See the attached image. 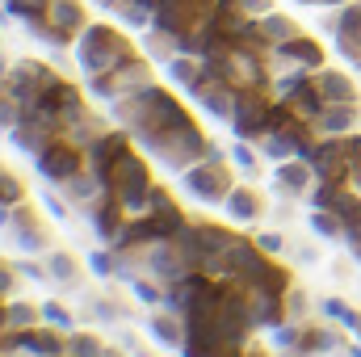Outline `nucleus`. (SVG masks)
Masks as SVG:
<instances>
[{
    "label": "nucleus",
    "instance_id": "7",
    "mask_svg": "<svg viewBox=\"0 0 361 357\" xmlns=\"http://www.w3.org/2000/svg\"><path fill=\"white\" fill-rule=\"evenodd\" d=\"M315 311L319 315H328V320H336L341 328H349V332H357V324H361V311L357 307H349V298L345 294H324L319 303H315Z\"/></svg>",
    "mask_w": 361,
    "mask_h": 357
},
{
    "label": "nucleus",
    "instance_id": "8",
    "mask_svg": "<svg viewBox=\"0 0 361 357\" xmlns=\"http://www.w3.org/2000/svg\"><path fill=\"white\" fill-rule=\"evenodd\" d=\"M42 261H47V273H51V282H55V286H80V265H76V257H72V253L55 248V253H47Z\"/></svg>",
    "mask_w": 361,
    "mask_h": 357
},
{
    "label": "nucleus",
    "instance_id": "13",
    "mask_svg": "<svg viewBox=\"0 0 361 357\" xmlns=\"http://www.w3.org/2000/svg\"><path fill=\"white\" fill-rule=\"evenodd\" d=\"M286 257H290V265H298V269H319L324 265V253H319V244H311V240H290Z\"/></svg>",
    "mask_w": 361,
    "mask_h": 357
},
{
    "label": "nucleus",
    "instance_id": "3",
    "mask_svg": "<svg viewBox=\"0 0 361 357\" xmlns=\"http://www.w3.org/2000/svg\"><path fill=\"white\" fill-rule=\"evenodd\" d=\"M143 332H147L152 341H160L164 349H173V353L185 349V328H180L177 311H152V315L143 320Z\"/></svg>",
    "mask_w": 361,
    "mask_h": 357
},
{
    "label": "nucleus",
    "instance_id": "6",
    "mask_svg": "<svg viewBox=\"0 0 361 357\" xmlns=\"http://www.w3.org/2000/svg\"><path fill=\"white\" fill-rule=\"evenodd\" d=\"M185 261H189V257H180L173 244H160V240H156V244L147 248V265H152L147 273H156V277H185Z\"/></svg>",
    "mask_w": 361,
    "mask_h": 357
},
{
    "label": "nucleus",
    "instance_id": "12",
    "mask_svg": "<svg viewBox=\"0 0 361 357\" xmlns=\"http://www.w3.org/2000/svg\"><path fill=\"white\" fill-rule=\"evenodd\" d=\"M34 164H38V173H42V177H51V181H68L72 173H76V156H68V152H55L51 160H47V156H38Z\"/></svg>",
    "mask_w": 361,
    "mask_h": 357
},
{
    "label": "nucleus",
    "instance_id": "18",
    "mask_svg": "<svg viewBox=\"0 0 361 357\" xmlns=\"http://www.w3.org/2000/svg\"><path fill=\"white\" fill-rule=\"evenodd\" d=\"M89 269L101 277V282H114V277H118V257L105 253V248H92L89 253Z\"/></svg>",
    "mask_w": 361,
    "mask_h": 357
},
{
    "label": "nucleus",
    "instance_id": "26",
    "mask_svg": "<svg viewBox=\"0 0 361 357\" xmlns=\"http://www.w3.org/2000/svg\"><path fill=\"white\" fill-rule=\"evenodd\" d=\"M51 8H55V17H59V25H72V21H76V8H72V0H55Z\"/></svg>",
    "mask_w": 361,
    "mask_h": 357
},
{
    "label": "nucleus",
    "instance_id": "14",
    "mask_svg": "<svg viewBox=\"0 0 361 357\" xmlns=\"http://www.w3.org/2000/svg\"><path fill=\"white\" fill-rule=\"evenodd\" d=\"M42 320H47L55 332H72V328H76V315H72V307H63L59 298H47V303H42Z\"/></svg>",
    "mask_w": 361,
    "mask_h": 357
},
{
    "label": "nucleus",
    "instance_id": "27",
    "mask_svg": "<svg viewBox=\"0 0 361 357\" xmlns=\"http://www.w3.org/2000/svg\"><path fill=\"white\" fill-rule=\"evenodd\" d=\"M0 294H17V265L13 269L0 265Z\"/></svg>",
    "mask_w": 361,
    "mask_h": 357
},
{
    "label": "nucleus",
    "instance_id": "10",
    "mask_svg": "<svg viewBox=\"0 0 361 357\" xmlns=\"http://www.w3.org/2000/svg\"><path fill=\"white\" fill-rule=\"evenodd\" d=\"M307 236H319V240H345L341 214H332V210H315V214H307Z\"/></svg>",
    "mask_w": 361,
    "mask_h": 357
},
{
    "label": "nucleus",
    "instance_id": "31",
    "mask_svg": "<svg viewBox=\"0 0 361 357\" xmlns=\"http://www.w3.org/2000/svg\"><path fill=\"white\" fill-rule=\"evenodd\" d=\"M130 357H156V353H147V349H143V345H139V349H135V353Z\"/></svg>",
    "mask_w": 361,
    "mask_h": 357
},
{
    "label": "nucleus",
    "instance_id": "24",
    "mask_svg": "<svg viewBox=\"0 0 361 357\" xmlns=\"http://www.w3.org/2000/svg\"><path fill=\"white\" fill-rule=\"evenodd\" d=\"M324 92H328V101H353V85L345 80V76H324Z\"/></svg>",
    "mask_w": 361,
    "mask_h": 357
},
{
    "label": "nucleus",
    "instance_id": "30",
    "mask_svg": "<svg viewBox=\"0 0 361 357\" xmlns=\"http://www.w3.org/2000/svg\"><path fill=\"white\" fill-rule=\"evenodd\" d=\"M349 357H361V341H353V345H349Z\"/></svg>",
    "mask_w": 361,
    "mask_h": 357
},
{
    "label": "nucleus",
    "instance_id": "11",
    "mask_svg": "<svg viewBox=\"0 0 361 357\" xmlns=\"http://www.w3.org/2000/svg\"><path fill=\"white\" fill-rule=\"evenodd\" d=\"M298 147H302V143H294V135H277V131H269V135L261 139V156H265V160H277V164H281V160H294Z\"/></svg>",
    "mask_w": 361,
    "mask_h": 357
},
{
    "label": "nucleus",
    "instance_id": "9",
    "mask_svg": "<svg viewBox=\"0 0 361 357\" xmlns=\"http://www.w3.org/2000/svg\"><path fill=\"white\" fill-rule=\"evenodd\" d=\"M223 206H227V214H231L235 223H252V219H261V198H257L252 189H231V193L223 198Z\"/></svg>",
    "mask_w": 361,
    "mask_h": 357
},
{
    "label": "nucleus",
    "instance_id": "16",
    "mask_svg": "<svg viewBox=\"0 0 361 357\" xmlns=\"http://www.w3.org/2000/svg\"><path fill=\"white\" fill-rule=\"evenodd\" d=\"M38 315H42V307H30V303L17 298V303H8V311H4V328H17V332H21V328H30Z\"/></svg>",
    "mask_w": 361,
    "mask_h": 357
},
{
    "label": "nucleus",
    "instance_id": "32",
    "mask_svg": "<svg viewBox=\"0 0 361 357\" xmlns=\"http://www.w3.org/2000/svg\"><path fill=\"white\" fill-rule=\"evenodd\" d=\"M0 72H4V59H0Z\"/></svg>",
    "mask_w": 361,
    "mask_h": 357
},
{
    "label": "nucleus",
    "instance_id": "20",
    "mask_svg": "<svg viewBox=\"0 0 361 357\" xmlns=\"http://www.w3.org/2000/svg\"><path fill=\"white\" fill-rule=\"evenodd\" d=\"M13 265H17V273H21L25 282H34V286H47V282H51V273H47V261L38 265L34 257H17Z\"/></svg>",
    "mask_w": 361,
    "mask_h": 357
},
{
    "label": "nucleus",
    "instance_id": "15",
    "mask_svg": "<svg viewBox=\"0 0 361 357\" xmlns=\"http://www.w3.org/2000/svg\"><path fill=\"white\" fill-rule=\"evenodd\" d=\"M257 152H261V147H248L244 139L231 147V160H235V169H240L244 177H252V181L261 177V156H257Z\"/></svg>",
    "mask_w": 361,
    "mask_h": 357
},
{
    "label": "nucleus",
    "instance_id": "17",
    "mask_svg": "<svg viewBox=\"0 0 361 357\" xmlns=\"http://www.w3.org/2000/svg\"><path fill=\"white\" fill-rule=\"evenodd\" d=\"M130 298H135L139 307H164L160 286H156V282H147V277H135V282H130Z\"/></svg>",
    "mask_w": 361,
    "mask_h": 357
},
{
    "label": "nucleus",
    "instance_id": "1",
    "mask_svg": "<svg viewBox=\"0 0 361 357\" xmlns=\"http://www.w3.org/2000/svg\"><path fill=\"white\" fill-rule=\"evenodd\" d=\"M227 193H231V181L223 173V164L206 160V169H185L180 173V198H189L197 206H219Z\"/></svg>",
    "mask_w": 361,
    "mask_h": 357
},
{
    "label": "nucleus",
    "instance_id": "29",
    "mask_svg": "<svg viewBox=\"0 0 361 357\" xmlns=\"http://www.w3.org/2000/svg\"><path fill=\"white\" fill-rule=\"evenodd\" d=\"M244 8H265V0H240Z\"/></svg>",
    "mask_w": 361,
    "mask_h": 357
},
{
    "label": "nucleus",
    "instance_id": "19",
    "mask_svg": "<svg viewBox=\"0 0 361 357\" xmlns=\"http://www.w3.org/2000/svg\"><path fill=\"white\" fill-rule=\"evenodd\" d=\"M286 307H290V320H307L311 315V294H307V286H290L286 290Z\"/></svg>",
    "mask_w": 361,
    "mask_h": 357
},
{
    "label": "nucleus",
    "instance_id": "25",
    "mask_svg": "<svg viewBox=\"0 0 361 357\" xmlns=\"http://www.w3.org/2000/svg\"><path fill=\"white\" fill-rule=\"evenodd\" d=\"M265 30H269L273 38H298V25H294L290 17H277V13L265 21Z\"/></svg>",
    "mask_w": 361,
    "mask_h": 357
},
{
    "label": "nucleus",
    "instance_id": "21",
    "mask_svg": "<svg viewBox=\"0 0 361 357\" xmlns=\"http://www.w3.org/2000/svg\"><path fill=\"white\" fill-rule=\"evenodd\" d=\"M109 349L97 341V337H72L68 341V357H105Z\"/></svg>",
    "mask_w": 361,
    "mask_h": 357
},
{
    "label": "nucleus",
    "instance_id": "4",
    "mask_svg": "<svg viewBox=\"0 0 361 357\" xmlns=\"http://www.w3.org/2000/svg\"><path fill=\"white\" fill-rule=\"evenodd\" d=\"M357 122H361V109L353 101H332L328 109H319L315 131H324V135H349Z\"/></svg>",
    "mask_w": 361,
    "mask_h": 357
},
{
    "label": "nucleus",
    "instance_id": "22",
    "mask_svg": "<svg viewBox=\"0 0 361 357\" xmlns=\"http://www.w3.org/2000/svg\"><path fill=\"white\" fill-rule=\"evenodd\" d=\"M311 345H315V357L332 353V349H345V341H341V332H332V328H315V337H311Z\"/></svg>",
    "mask_w": 361,
    "mask_h": 357
},
{
    "label": "nucleus",
    "instance_id": "28",
    "mask_svg": "<svg viewBox=\"0 0 361 357\" xmlns=\"http://www.w3.org/2000/svg\"><path fill=\"white\" fill-rule=\"evenodd\" d=\"M8 223H13V210H8V202H0V231H4Z\"/></svg>",
    "mask_w": 361,
    "mask_h": 357
},
{
    "label": "nucleus",
    "instance_id": "23",
    "mask_svg": "<svg viewBox=\"0 0 361 357\" xmlns=\"http://www.w3.org/2000/svg\"><path fill=\"white\" fill-rule=\"evenodd\" d=\"M257 244H261V253H269V257H286L290 236H281V231H261V236H257Z\"/></svg>",
    "mask_w": 361,
    "mask_h": 357
},
{
    "label": "nucleus",
    "instance_id": "5",
    "mask_svg": "<svg viewBox=\"0 0 361 357\" xmlns=\"http://www.w3.org/2000/svg\"><path fill=\"white\" fill-rule=\"evenodd\" d=\"M59 193H63L76 210H85V206H92V202L101 198V177H97V173H72L68 181H59Z\"/></svg>",
    "mask_w": 361,
    "mask_h": 357
},
{
    "label": "nucleus",
    "instance_id": "2",
    "mask_svg": "<svg viewBox=\"0 0 361 357\" xmlns=\"http://www.w3.org/2000/svg\"><path fill=\"white\" fill-rule=\"evenodd\" d=\"M273 189L281 193V198H307V189H311V164L307 160H281L277 164V173H273Z\"/></svg>",
    "mask_w": 361,
    "mask_h": 357
}]
</instances>
